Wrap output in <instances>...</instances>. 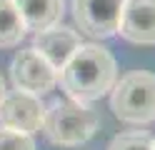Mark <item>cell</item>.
I'll return each mask as SVG.
<instances>
[{
    "instance_id": "obj_6",
    "label": "cell",
    "mask_w": 155,
    "mask_h": 150,
    "mask_svg": "<svg viewBox=\"0 0 155 150\" xmlns=\"http://www.w3.org/2000/svg\"><path fill=\"white\" fill-rule=\"evenodd\" d=\"M45 103L38 95L23 93V90H8L0 100V128H10L18 133L33 135L43 128Z\"/></svg>"
},
{
    "instance_id": "obj_14",
    "label": "cell",
    "mask_w": 155,
    "mask_h": 150,
    "mask_svg": "<svg viewBox=\"0 0 155 150\" xmlns=\"http://www.w3.org/2000/svg\"><path fill=\"white\" fill-rule=\"evenodd\" d=\"M153 150H155V138H153Z\"/></svg>"
},
{
    "instance_id": "obj_11",
    "label": "cell",
    "mask_w": 155,
    "mask_h": 150,
    "mask_svg": "<svg viewBox=\"0 0 155 150\" xmlns=\"http://www.w3.org/2000/svg\"><path fill=\"white\" fill-rule=\"evenodd\" d=\"M108 150H153V135L148 130H125L110 140Z\"/></svg>"
},
{
    "instance_id": "obj_10",
    "label": "cell",
    "mask_w": 155,
    "mask_h": 150,
    "mask_svg": "<svg viewBox=\"0 0 155 150\" xmlns=\"http://www.w3.org/2000/svg\"><path fill=\"white\" fill-rule=\"evenodd\" d=\"M28 30L13 0H0V48H18Z\"/></svg>"
},
{
    "instance_id": "obj_13",
    "label": "cell",
    "mask_w": 155,
    "mask_h": 150,
    "mask_svg": "<svg viewBox=\"0 0 155 150\" xmlns=\"http://www.w3.org/2000/svg\"><path fill=\"white\" fill-rule=\"evenodd\" d=\"M5 93H8V88H5V80H3V75H0V100L5 98Z\"/></svg>"
},
{
    "instance_id": "obj_9",
    "label": "cell",
    "mask_w": 155,
    "mask_h": 150,
    "mask_svg": "<svg viewBox=\"0 0 155 150\" xmlns=\"http://www.w3.org/2000/svg\"><path fill=\"white\" fill-rule=\"evenodd\" d=\"M28 33H40L63 23L65 0H13Z\"/></svg>"
},
{
    "instance_id": "obj_3",
    "label": "cell",
    "mask_w": 155,
    "mask_h": 150,
    "mask_svg": "<svg viewBox=\"0 0 155 150\" xmlns=\"http://www.w3.org/2000/svg\"><path fill=\"white\" fill-rule=\"evenodd\" d=\"M110 110L120 123L148 125L155 120V73L133 70L115 80L110 90Z\"/></svg>"
},
{
    "instance_id": "obj_5",
    "label": "cell",
    "mask_w": 155,
    "mask_h": 150,
    "mask_svg": "<svg viewBox=\"0 0 155 150\" xmlns=\"http://www.w3.org/2000/svg\"><path fill=\"white\" fill-rule=\"evenodd\" d=\"M10 80L15 90L43 98L58 88V70L30 45V48H20L15 53L10 63Z\"/></svg>"
},
{
    "instance_id": "obj_1",
    "label": "cell",
    "mask_w": 155,
    "mask_h": 150,
    "mask_svg": "<svg viewBox=\"0 0 155 150\" xmlns=\"http://www.w3.org/2000/svg\"><path fill=\"white\" fill-rule=\"evenodd\" d=\"M118 80V63L100 43H83L73 58L58 70V85L65 98L90 105L108 95Z\"/></svg>"
},
{
    "instance_id": "obj_8",
    "label": "cell",
    "mask_w": 155,
    "mask_h": 150,
    "mask_svg": "<svg viewBox=\"0 0 155 150\" xmlns=\"http://www.w3.org/2000/svg\"><path fill=\"white\" fill-rule=\"evenodd\" d=\"M118 33L135 45H155V0H125Z\"/></svg>"
},
{
    "instance_id": "obj_7",
    "label": "cell",
    "mask_w": 155,
    "mask_h": 150,
    "mask_svg": "<svg viewBox=\"0 0 155 150\" xmlns=\"http://www.w3.org/2000/svg\"><path fill=\"white\" fill-rule=\"evenodd\" d=\"M80 45H83V35L75 28L63 25V23H58L48 30H40V33H33V48L55 70H60Z\"/></svg>"
},
{
    "instance_id": "obj_12",
    "label": "cell",
    "mask_w": 155,
    "mask_h": 150,
    "mask_svg": "<svg viewBox=\"0 0 155 150\" xmlns=\"http://www.w3.org/2000/svg\"><path fill=\"white\" fill-rule=\"evenodd\" d=\"M0 150H38L33 135L18 133L10 128H0Z\"/></svg>"
},
{
    "instance_id": "obj_2",
    "label": "cell",
    "mask_w": 155,
    "mask_h": 150,
    "mask_svg": "<svg viewBox=\"0 0 155 150\" xmlns=\"http://www.w3.org/2000/svg\"><path fill=\"white\" fill-rule=\"evenodd\" d=\"M98 128H100V115L90 105L75 103L70 98H60V100H53L50 105H45L40 130L53 145L78 148L88 143L98 133Z\"/></svg>"
},
{
    "instance_id": "obj_4",
    "label": "cell",
    "mask_w": 155,
    "mask_h": 150,
    "mask_svg": "<svg viewBox=\"0 0 155 150\" xmlns=\"http://www.w3.org/2000/svg\"><path fill=\"white\" fill-rule=\"evenodd\" d=\"M125 0H73L75 30L90 40H108L118 33Z\"/></svg>"
}]
</instances>
